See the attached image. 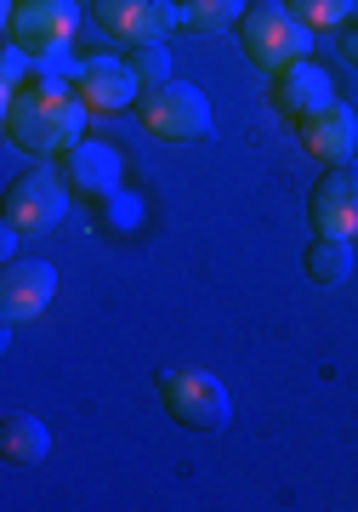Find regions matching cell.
Masks as SVG:
<instances>
[{"label":"cell","instance_id":"1","mask_svg":"<svg viewBox=\"0 0 358 512\" xmlns=\"http://www.w3.org/2000/svg\"><path fill=\"white\" fill-rule=\"evenodd\" d=\"M86 97L69 74H35L23 92L6 97V137L23 154H69L86 137Z\"/></svg>","mask_w":358,"mask_h":512},{"label":"cell","instance_id":"2","mask_svg":"<svg viewBox=\"0 0 358 512\" xmlns=\"http://www.w3.org/2000/svg\"><path fill=\"white\" fill-rule=\"evenodd\" d=\"M239 46H245V57H251L262 74H279V69H290V63L307 57L313 29L290 12L285 0H279V6H251V12L239 18Z\"/></svg>","mask_w":358,"mask_h":512},{"label":"cell","instance_id":"3","mask_svg":"<svg viewBox=\"0 0 358 512\" xmlns=\"http://www.w3.org/2000/svg\"><path fill=\"white\" fill-rule=\"evenodd\" d=\"M154 387H160V404L171 410V421L194 427V433H222V427L233 421L228 387L216 382L211 370H194V365L160 370V376H154Z\"/></svg>","mask_w":358,"mask_h":512},{"label":"cell","instance_id":"4","mask_svg":"<svg viewBox=\"0 0 358 512\" xmlns=\"http://www.w3.org/2000/svg\"><path fill=\"white\" fill-rule=\"evenodd\" d=\"M137 114H143L148 137H160V143H199L211 131V97L194 80H165V86L143 92Z\"/></svg>","mask_w":358,"mask_h":512},{"label":"cell","instance_id":"5","mask_svg":"<svg viewBox=\"0 0 358 512\" xmlns=\"http://www.w3.org/2000/svg\"><path fill=\"white\" fill-rule=\"evenodd\" d=\"M69 177L57 171V165H35V171H23L18 183L6 188V228H18V234H52L57 222L69 217Z\"/></svg>","mask_w":358,"mask_h":512},{"label":"cell","instance_id":"6","mask_svg":"<svg viewBox=\"0 0 358 512\" xmlns=\"http://www.w3.org/2000/svg\"><path fill=\"white\" fill-rule=\"evenodd\" d=\"M91 18L108 40H126V46H154L182 23L177 0H91Z\"/></svg>","mask_w":358,"mask_h":512},{"label":"cell","instance_id":"7","mask_svg":"<svg viewBox=\"0 0 358 512\" xmlns=\"http://www.w3.org/2000/svg\"><path fill=\"white\" fill-rule=\"evenodd\" d=\"M57 296V268L40 256H12L6 274H0V319L6 325H29L52 308Z\"/></svg>","mask_w":358,"mask_h":512},{"label":"cell","instance_id":"8","mask_svg":"<svg viewBox=\"0 0 358 512\" xmlns=\"http://www.w3.org/2000/svg\"><path fill=\"white\" fill-rule=\"evenodd\" d=\"M74 23H80L74 0H18L6 12V35L40 57V52H63L74 40Z\"/></svg>","mask_w":358,"mask_h":512},{"label":"cell","instance_id":"9","mask_svg":"<svg viewBox=\"0 0 358 512\" xmlns=\"http://www.w3.org/2000/svg\"><path fill=\"white\" fill-rule=\"evenodd\" d=\"M307 217L324 239H353L358 234V160L330 165L307 200Z\"/></svg>","mask_w":358,"mask_h":512},{"label":"cell","instance_id":"10","mask_svg":"<svg viewBox=\"0 0 358 512\" xmlns=\"http://www.w3.org/2000/svg\"><path fill=\"white\" fill-rule=\"evenodd\" d=\"M74 92L86 97L91 114H120V109H131V103H143V80L131 74L126 57H80Z\"/></svg>","mask_w":358,"mask_h":512},{"label":"cell","instance_id":"11","mask_svg":"<svg viewBox=\"0 0 358 512\" xmlns=\"http://www.w3.org/2000/svg\"><path fill=\"white\" fill-rule=\"evenodd\" d=\"M57 171L69 177V188L80 200H108V194H120V177H126L120 154L108 143H91V137H80L69 154H57Z\"/></svg>","mask_w":358,"mask_h":512},{"label":"cell","instance_id":"12","mask_svg":"<svg viewBox=\"0 0 358 512\" xmlns=\"http://www.w3.org/2000/svg\"><path fill=\"white\" fill-rule=\"evenodd\" d=\"M296 131H302V148L313 154V160H324V165H341V160H353L358 154V114L347 109L341 97L330 103V109L296 120Z\"/></svg>","mask_w":358,"mask_h":512},{"label":"cell","instance_id":"13","mask_svg":"<svg viewBox=\"0 0 358 512\" xmlns=\"http://www.w3.org/2000/svg\"><path fill=\"white\" fill-rule=\"evenodd\" d=\"M273 103L290 114V120H307V114H319L336 103V80L319 69V63H290V69L273 74Z\"/></svg>","mask_w":358,"mask_h":512},{"label":"cell","instance_id":"14","mask_svg":"<svg viewBox=\"0 0 358 512\" xmlns=\"http://www.w3.org/2000/svg\"><path fill=\"white\" fill-rule=\"evenodd\" d=\"M52 450V433H46V421L29 416V410H12V416L0 421V456L12 461V467H40Z\"/></svg>","mask_w":358,"mask_h":512},{"label":"cell","instance_id":"15","mask_svg":"<svg viewBox=\"0 0 358 512\" xmlns=\"http://www.w3.org/2000/svg\"><path fill=\"white\" fill-rule=\"evenodd\" d=\"M307 279H313V285H324V291H330V285H341V279L353 274V239H313V245H307Z\"/></svg>","mask_w":358,"mask_h":512},{"label":"cell","instance_id":"16","mask_svg":"<svg viewBox=\"0 0 358 512\" xmlns=\"http://www.w3.org/2000/svg\"><path fill=\"white\" fill-rule=\"evenodd\" d=\"M182 29H199V35H216V29H239V18L251 12L245 0H177Z\"/></svg>","mask_w":358,"mask_h":512},{"label":"cell","instance_id":"17","mask_svg":"<svg viewBox=\"0 0 358 512\" xmlns=\"http://www.w3.org/2000/svg\"><path fill=\"white\" fill-rule=\"evenodd\" d=\"M131 74H137V80H143V92H154V86H165V80H177V74H171V46H165V40H154V46H131Z\"/></svg>","mask_w":358,"mask_h":512},{"label":"cell","instance_id":"18","mask_svg":"<svg viewBox=\"0 0 358 512\" xmlns=\"http://www.w3.org/2000/svg\"><path fill=\"white\" fill-rule=\"evenodd\" d=\"M285 6L307 23V29H341L347 12H353V0H285Z\"/></svg>","mask_w":358,"mask_h":512},{"label":"cell","instance_id":"19","mask_svg":"<svg viewBox=\"0 0 358 512\" xmlns=\"http://www.w3.org/2000/svg\"><path fill=\"white\" fill-rule=\"evenodd\" d=\"M29 80H35V52L12 40V46H6V57H0V92L12 97V92H23Z\"/></svg>","mask_w":358,"mask_h":512},{"label":"cell","instance_id":"20","mask_svg":"<svg viewBox=\"0 0 358 512\" xmlns=\"http://www.w3.org/2000/svg\"><path fill=\"white\" fill-rule=\"evenodd\" d=\"M97 205H103L97 217H103L108 228H114V234H131V228L143 222V205L131 200V194H108V200H97Z\"/></svg>","mask_w":358,"mask_h":512},{"label":"cell","instance_id":"21","mask_svg":"<svg viewBox=\"0 0 358 512\" xmlns=\"http://www.w3.org/2000/svg\"><path fill=\"white\" fill-rule=\"evenodd\" d=\"M341 57L358 69V29H341Z\"/></svg>","mask_w":358,"mask_h":512},{"label":"cell","instance_id":"22","mask_svg":"<svg viewBox=\"0 0 358 512\" xmlns=\"http://www.w3.org/2000/svg\"><path fill=\"white\" fill-rule=\"evenodd\" d=\"M341 29H358V0H353V12H347V23H341Z\"/></svg>","mask_w":358,"mask_h":512}]
</instances>
